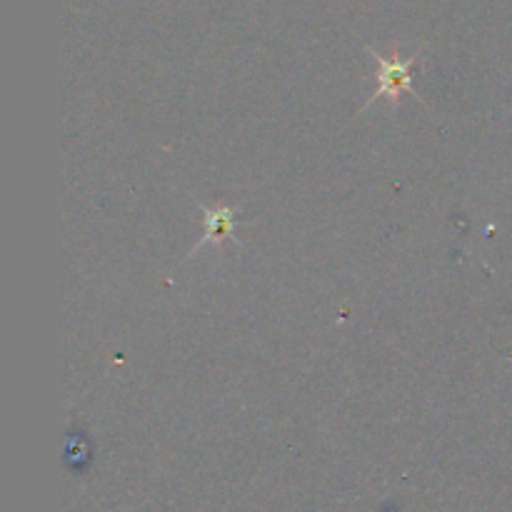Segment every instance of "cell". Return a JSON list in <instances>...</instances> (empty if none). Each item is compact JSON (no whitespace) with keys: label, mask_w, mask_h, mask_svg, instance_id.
<instances>
[{"label":"cell","mask_w":512,"mask_h":512,"mask_svg":"<svg viewBox=\"0 0 512 512\" xmlns=\"http://www.w3.org/2000/svg\"><path fill=\"white\" fill-rule=\"evenodd\" d=\"M200 213H203L205 230L203 238L198 240V245L190 250V258H193L200 248H205V245H220L223 240H235V208H230V205H218V208H205V205H200Z\"/></svg>","instance_id":"2"},{"label":"cell","mask_w":512,"mask_h":512,"mask_svg":"<svg viewBox=\"0 0 512 512\" xmlns=\"http://www.w3.org/2000/svg\"><path fill=\"white\" fill-rule=\"evenodd\" d=\"M368 53L373 55V60L378 63V88H375L373 98L368 100V105H373L378 98H385L390 105L400 103V93H410L413 98L420 100L418 90L413 88V65L420 60V53L410 55V58H385L378 50L368 48ZM365 105V108H368ZM363 108V110H365Z\"/></svg>","instance_id":"1"}]
</instances>
